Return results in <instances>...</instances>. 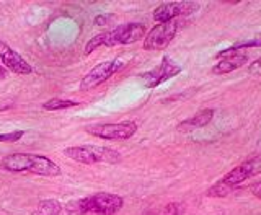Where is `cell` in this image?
I'll use <instances>...</instances> for the list:
<instances>
[{
	"instance_id": "6da1fadb",
	"label": "cell",
	"mask_w": 261,
	"mask_h": 215,
	"mask_svg": "<svg viewBox=\"0 0 261 215\" xmlns=\"http://www.w3.org/2000/svg\"><path fill=\"white\" fill-rule=\"evenodd\" d=\"M0 168L10 173H33L39 176H59L61 168L53 160L43 155L12 153L0 162Z\"/></svg>"
},
{
	"instance_id": "7a4b0ae2",
	"label": "cell",
	"mask_w": 261,
	"mask_h": 215,
	"mask_svg": "<svg viewBox=\"0 0 261 215\" xmlns=\"http://www.w3.org/2000/svg\"><path fill=\"white\" fill-rule=\"evenodd\" d=\"M145 38V26L141 23H126L119 26L108 30L105 33L93 36L85 44V56L92 54L98 47H113V46H126L137 43Z\"/></svg>"
},
{
	"instance_id": "3957f363",
	"label": "cell",
	"mask_w": 261,
	"mask_h": 215,
	"mask_svg": "<svg viewBox=\"0 0 261 215\" xmlns=\"http://www.w3.org/2000/svg\"><path fill=\"white\" fill-rule=\"evenodd\" d=\"M124 205L122 197L113 193H96L93 196L84 197V199L70 201L65 205V210L70 215H114Z\"/></svg>"
},
{
	"instance_id": "277c9868",
	"label": "cell",
	"mask_w": 261,
	"mask_h": 215,
	"mask_svg": "<svg viewBox=\"0 0 261 215\" xmlns=\"http://www.w3.org/2000/svg\"><path fill=\"white\" fill-rule=\"evenodd\" d=\"M258 173H261V156L243 162L239 167H235L232 171H228L222 179L217 181L214 186H211L207 189L206 196L207 197H227L237 186H240L243 181L258 175Z\"/></svg>"
},
{
	"instance_id": "5b68a950",
	"label": "cell",
	"mask_w": 261,
	"mask_h": 215,
	"mask_svg": "<svg viewBox=\"0 0 261 215\" xmlns=\"http://www.w3.org/2000/svg\"><path fill=\"white\" fill-rule=\"evenodd\" d=\"M64 155L67 158L84 163V165H95V163H119L121 153L110 147L101 145H80V147H69L64 148Z\"/></svg>"
},
{
	"instance_id": "8992f818",
	"label": "cell",
	"mask_w": 261,
	"mask_h": 215,
	"mask_svg": "<svg viewBox=\"0 0 261 215\" xmlns=\"http://www.w3.org/2000/svg\"><path fill=\"white\" fill-rule=\"evenodd\" d=\"M90 136H95L103 140H126L130 139L137 130V124L133 121L124 122H110V124H96L85 129Z\"/></svg>"
},
{
	"instance_id": "52a82bcc",
	"label": "cell",
	"mask_w": 261,
	"mask_h": 215,
	"mask_svg": "<svg viewBox=\"0 0 261 215\" xmlns=\"http://www.w3.org/2000/svg\"><path fill=\"white\" fill-rule=\"evenodd\" d=\"M124 67V62L121 59H113V61H105L101 64L95 65V67L90 70L87 75L82 78L80 82V90L88 92V90H93L96 87H100L105 82H108L114 73Z\"/></svg>"
},
{
	"instance_id": "ba28073f",
	"label": "cell",
	"mask_w": 261,
	"mask_h": 215,
	"mask_svg": "<svg viewBox=\"0 0 261 215\" xmlns=\"http://www.w3.org/2000/svg\"><path fill=\"white\" fill-rule=\"evenodd\" d=\"M178 31V21H167L159 23L157 26H153L144 38V49L145 51H162L165 49L173 38L176 36Z\"/></svg>"
},
{
	"instance_id": "9c48e42d",
	"label": "cell",
	"mask_w": 261,
	"mask_h": 215,
	"mask_svg": "<svg viewBox=\"0 0 261 215\" xmlns=\"http://www.w3.org/2000/svg\"><path fill=\"white\" fill-rule=\"evenodd\" d=\"M181 70H183L181 65L176 64L173 59H170L168 56H165L157 67L142 73L141 77H142V82H144V85L147 88H155V87H159L160 84H163V82L176 77L178 73H181Z\"/></svg>"
},
{
	"instance_id": "30bf717a",
	"label": "cell",
	"mask_w": 261,
	"mask_h": 215,
	"mask_svg": "<svg viewBox=\"0 0 261 215\" xmlns=\"http://www.w3.org/2000/svg\"><path fill=\"white\" fill-rule=\"evenodd\" d=\"M199 8V4L196 2H167L155 8L153 20L157 23H167L173 21L178 16L191 15Z\"/></svg>"
},
{
	"instance_id": "8fae6325",
	"label": "cell",
	"mask_w": 261,
	"mask_h": 215,
	"mask_svg": "<svg viewBox=\"0 0 261 215\" xmlns=\"http://www.w3.org/2000/svg\"><path fill=\"white\" fill-rule=\"evenodd\" d=\"M0 59H2V62L5 64V67L8 70H12L13 73H18V75H30V73L33 72L31 65L23 59V57L13 51V49L2 43L0 41Z\"/></svg>"
},
{
	"instance_id": "7c38bea8",
	"label": "cell",
	"mask_w": 261,
	"mask_h": 215,
	"mask_svg": "<svg viewBox=\"0 0 261 215\" xmlns=\"http://www.w3.org/2000/svg\"><path fill=\"white\" fill-rule=\"evenodd\" d=\"M247 62H248V54L243 51L225 54L222 57H219V62L212 67V73L214 75H225V73H230L237 69H240Z\"/></svg>"
},
{
	"instance_id": "4fadbf2b",
	"label": "cell",
	"mask_w": 261,
	"mask_h": 215,
	"mask_svg": "<svg viewBox=\"0 0 261 215\" xmlns=\"http://www.w3.org/2000/svg\"><path fill=\"white\" fill-rule=\"evenodd\" d=\"M212 118H214V110L206 108V110H201L194 116H191L190 119L179 122L176 126V129L179 132H191V130H196V129H201L204 126H207V124L212 121Z\"/></svg>"
},
{
	"instance_id": "5bb4252c",
	"label": "cell",
	"mask_w": 261,
	"mask_h": 215,
	"mask_svg": "<svg viewBox=\"0 0 261 215\" xmlns=\"http://www.w3.org/2000/svg\"><path fill=\"white\" fill-rule=\"evenodd\" d=\"M62 205L56 199H44L38 204L36 215H61Z\"/></svg>"
},
{
	"instance_id": "9a60e30c",
	"label": "cell",
	"mask_w": 261,
	"mask_h": 215,
	"mask_svg": "<svg viewBox=\"0 0 261 215\" xmlns=\"http://www.w3.org/2000/svg\"><path fill=\"white\" fill-rule=\"evenodd\" d=\"M77 101H72V100H61V98H53L43 104V108L46 111H59V110H67V108H73L77 106Z\"/></svg>"
},
{
	"instance_id": "2e32d148",
	"label": "cell",
	"mask_w": 261,
	"mask_h": 215,
	"mask_svg": "<svg viewBox=\"0 0 261 215\" xmlns=\"http://www.w3.org/2000/svg\"><path fill=\"white\" fill-rule=\"evenodd\" d=\"M178 213H179V205L175 204V202L163 205L160 210L155 212V215H178Z\"/></svg>"
},
{
	"instance_id": "e0dca14e",
	"label": "cell",
	"mask_w": 261,
	"mask_h": 215,
	"mask_svg": "<svg viewBox=\"0 0 261 215\" xmlns=\"http://www.w3.org/2000/svg\"><path fill=\"white\" fill-rule=\"evenodd\" d=\"M24 136L23 130H15V132H8V134H0V142H16Z\"/></svg>"
},
{
	"instance_id": "ac0fdd59",
	"label": "cell",
	"mask_w": 261,
	"mask_h": 215,
	"mask_svg": "<svg viewBox=\"0 0 261 215\" xmlns=\"http://www.w3.org/2000/svg\"><path fill=\"white\" fill-rule=\"evenodd\" d=\"M248 72L255 77H261V57H258L256 61H253L248 65Z\"/></svg>"
},
{
	"instance_id": "d6986e66",
	"label": "cell",
	"mask_w": 261,
	"mask_h": 215,
	"mask_svg": "<svg viewBox=\"0 0 261 215\" xmlns=\"http://www.w3.org/2000/svg\"><path fill=\"white\" fill-rule=\"evenodd\" d=\"M111 18H113V16H110V15H100V16H96V18H95V24H96V26H105V24L110 23Z\"/></svg>"
},
{
	"instance_id": "ffe728a7",
	"label": "cell",
	"mask_w": 261,
	"mask_h": 215,
	"mask_svg": "<svg viewBox=\"0 0 261 215\" xmlns=\"http://www.w3.org/2000/svg\"><path fill=\"white\" fill-rule=\"evenodd\" d=\"M251 194L258 197V199H261V183H255L251 186Z\"/></svg>"
},
{
	"instance_id": "44dd1931",
	"label": "cell",
	"mask_w": 261,
	"mask_h": 215,
	"mask_svg": "<svg viewBox=\"0 0 261 215\" xmlns=\"http://www.w3.org/2000/svg\"><path fill=\"white\" fill-rule=\"evenodd\" d=\"M5 77H7V69L0 65V80H5Z\"/></svg>"
},
{
	"instance_id": "7402d4cb",
	"label": "cell",
	"mask_w": 261,
	"mask_h": 215,
	"mask_svg": "<svg viewBox=\"0 0 261 215\" xmlns=\"http://www.w3.org/2000/svg\"><path fill=\"white\" fill-rule=\"evenodd\" d=\"M145 215H155V212H147Z\"/></svg>"
}]
</instances>
